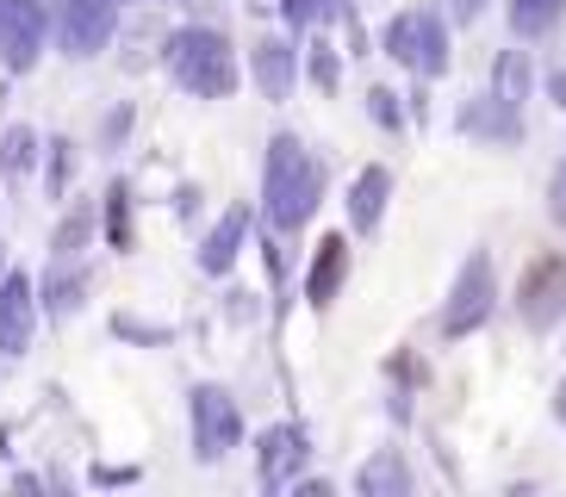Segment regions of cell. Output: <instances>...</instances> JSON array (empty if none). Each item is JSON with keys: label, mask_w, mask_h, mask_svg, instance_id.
<instances>
[{"label": "cell", "mask_w": 566, "mask_h": 497, "mask_svg": "<svg viewBox=\"0 0 566 497\" xmlns=\"http://www.w3.org/2000/svg\"><path fill=\"white\" fill-rule=\"evenodd\" d=\"M324 205V168L293 131H281L262 156V218L274 236L305 231Z\"/></svg>", "instance_id": "obj_1"}, {"label": "cell", "mask_w": 566, "mask_h": 497, "mask_svg": "<svg viewBox=\"0 0 566 497\" xmlns=\"http://www.w3.org/2000/svg\"><path fill=\"white\" fill-rule=\"evenodd\" d=\"M163 63H168V75H175V87L193 94V99H231L237 75H243L231 38L218 32V25H181V32H168Z\"/></svg>", "instance_id": "obj_2"}, {"label": "cell", "mask_w": 566, "mask_h": 497, "mask_svg": "<svg viewBox=\"0 0 566 497\" xmlns=\"http://www.w3.org/2000/svg\"><path fill=\"white\" fill-rule=\"evenodd\" d=\"M380 44L392 63L411 68L417 82H436L449 68V19L436 13V7H405V13H392Z\"/></svg>", "instance_id": "obj_3"}, {"label": "cell", "mask_w": 566, "mask_h": 497, "mask_svg": "<svg viewBox=\"0 0 566 497\" xmlns=\"http://www.w3.org/2000/svg\"><path fill=\"white\" fill-rule=\"evenodd\" d=\"M118 13H125V0H51V38L63 56L87 63V56H101L118 32Z\"/></svg>", "instance_id": "obj_4"}, {"label": "cell", "mask_w": 566, "mask_h": 497, "mask_svg": "<svg viewBox=\"0 0 566 497\" xmlns=\"http://www.w3.org/2000/svg\"><path fill=\"white\" fill-rule=\"evenodd\" d=\"M492 305H499V267H492L485 248H473L461 262V274H454L449 305H442V336H473L492 317Z\"/></svg>", "instance_id": "obj_5"}, {"label": "cell", "mask_w": 566, "mask_h": 497, "mask_svg": "<svg viewBox=\"0 0 566 497\" xmlns=\"http://www.w3.org/2000/svg\"><path fill=\"white\" fill-rule=\"evenodd\" d=\"M187 411H193V454L206 466H218L243 442V404H237L224 385H193L187 392Z\"/></svg>", "instance_id": "obj_6"}, {"label": "cell", "mask_w": 566, "mask_h": 497, "mask_svg": "<svg viewBox=\"0 0 566 497\" xmlns=\"http://www.w3.org/2000/svg\"><path fill=\"white\" fill-rule=\"evenodd\" d=\"M51 38V0H0V68L32 75Z\"/></svg>", "instance_id": "obj_7"}, {"label": "cell", "mask_w": 566, "mask_h": 497, "mask_svg": "<svg viewBox=\"0 0 566 497\" xmlns=\"http://www.w3.org/2000/svg\"><path fill=\"white\" fill-rule=\"evenodd\" d=\"M516 317L530 324V330H554L566 317V255H535L523 267V281H516Z\"/></svg>", "instance_id": "obj_8"}, {"label": "cell", "mask_w": 566, "mask_h": 497, "mask_svg": "<svg viewBox=\"0 0 566 497\" xmlns=\"http://www.w3.org/2000/svg\"><path fill=\"white\" fill-rule=\"evenodd\" d=\"M250 82L262 87V99H293V87H300V44L293 38H274V32H262L250 44Z\"/></svg>", "instance_id": "obj_9"}, {"label": "cell", "mask_w": 566, "mask_h": 497, "mask_svg": "<svg viewBox=\"0 0 566 497\" xmlns=\"http://www.w3.org/2000/svg\"><path fill=\"white\" fill-rule=\"evenodd\" d=\"M38 330V281L32 274H0V355H25Z\"/></svg>", "instance_id": "obj_10"}, {"label": "cell", "mask_w": 566, "mask_h": 497, "mask_svg": "<svg viewBox=\"0 0 566 497\" xmlns=\"http://www.w3.org/2000/svg\"><path fill=\"white\" fill-rule=\"evenodd\" d=\"M312 461V447H305V430L300 423H281V430H262L255 442V466H262V485L268 491H281V485L300 479V466Z\"/></svg>", "instance_id": "obj_11"}, {"label": "cell", "mask_w": 566, "mask_h": 497, "mask_svg": "<svg viewBox=\"0 0 566 497\" xmlns=\"http://www.w3.org/2000/svg\"><path fill=\"white\" fill-rule=\"evenodd\" d=\"M461 131L485 137V144H516L523 137V106H511L504 94H480L461 106Z\"/></svg>", "instance_id": "obj_12"}, {"label": "cell", "mask_w": 566, "mask_h": 497, "mask_svg": "<svg viewBox=\"0 0 566 497\" xmlns=\"http://www.w3.org/2000/svg\"><path fill=\"white\" fill-rule=\"evenodd\" d=\"M343 281H349V243H343V236H324L312 267H305V305H312V311H331Z\"/></svg>", "instance_id": "obj_13"}, {"label": "cell", "mask_w": 566, "mask_h": 497, "mask_svg": "<svg viewBox=\"0 0 566 497\" xmlns=\"http://www.w3.org/2000/svg\"><path fill=\"white\" fill-rule=\"evenodd\" d=\"M243 243H250V205H231L200 243V274H231V262L243 255Z\"/></svg>", "instance_id": "obj_14"}, {"label": "cell", "mask_w": 566, "mask_h": 497, "mask_svg": "<svg viewBox=\"0 0 566 497\" xmlns=\"http://www.w3.org/2000/svg\"><path fill=\"white\" fill-rule=\"evenodd\" d=\"M386 199H392V168H386V162H367L361 175H355V187H349V224H355L361 236L380 231Z\"/></svg>", "instance_id": "obj_15"}, {"label": "cell", "mask_w": 566, "mask_h": 497, "mask_svg": "<svg viewBox=\"0 0 566 497\" xmlns=\"http://www.w3.org/2000/svg\"><path fill=\"white\" fill-rule=\"evenodd\" d=\"M82 293H87V267H75V262H51V274L38 281V311L75 317V311H82Z\"/></svg>", "instance_id": "obj_16"}, {"label": "cell", "mask_w": 566, "mask_h": 497, "mask_svg": "<svg viewBox=\"0 0 566 497\" xmlns=\"http://www.w3.org/2000/svg\"><path fill=\"white\" fill-rule=\"evenodd\" d=\"M94 231H101V205H94V199H82L75 212L56 218V231H51V262H75V255L94 243Z\"/></svg>", "instance_id": "obj_17"}, {"label": "cell", "mask_w": 566, "mask_h": 497, "mask_svg": "<svg viewBox=\"0 0 566 497\" xmlns=\"http://www.w3.org/2000/svg\"><path fill=\"white\" fill-rule=\"evenodd\" d=\"M355 491H367V497H405V491H411V466H405L392 447H380V454L355 473Z\"/></svg>", "instance_id": "obj_18"}, {"label": "cell", "mask_w": 566, "mask_h": 497, "mask_svg": "<svg viewBox=\"0 0 566 497\" xmlns=\"http://www.w3.org/2000/svg\"><path fill=\"white\" fill-rule=\"evenodd\" d=\"M38 156H44V137H38L32 125H7V131H0V175H7V181H25L38 168Z\"/></svg>", "instance_id": "obj_19"}, {"label": "cell", "mask_w": 566, "mask_h": 497, "mask_svg": "<svg viewBox=\"0 0 566 497\" xmlns=\"http://www.w3.org/2000/svg\"><path fill=\"white\" fill-rule=\"evenodd\" d=\"M566 0H511V32L516 38H548L560 25Z\"/></svg>", "instance_id": "obj_20"}, {"label": "cell", "mask_w": 566, "mask_h": 497, "mask_svg": "<svg viewBox=\"0 0 566 497\" xmlns=\"http://www.w3.org/2000/svg\"><path fill=\"white\" fill-rule=\"evenodd\" d=\"M343 7L349 0H281V19L293 32H317V25L331 32V19H343Z\"/></svg>", "instance_id": "obj_21"}, {"label": "cell", "mask_w": 566, "mask_h": 497, "mask_svg": "<svg viewBox=\"0 0 566 497\" xmlns=\"http://www.w3.org/2000/svg\"><path fill=\"white\" fill-rule=\"evenodd\" d=\"M492 94H504L511 106L530 99V56H523V50H504L499 56V68H492Z\"/></svg>", "instance_id": "obj_22"}, {"label": "cell", "mask_w": 566, "mask_h": 497, "mask_svg": "<svg viewBox=\"0 0 566 497\" xmlns=\"http://www.w3.org/2000/svg\"><path fill=\"white\" fill-rule=\"evenodd\" d=\"M106 243L132 248V187H125V181L106 187Z\"/></svg>", "instance_id": "obj_23"}, {"label": "cell", "mask_w": 566, "mask_h": 497, "mask_svg": "<svg viewBox=\"0 0 566 497\" xmlns=\"http://www.w3.org/2000/svg\"><path fill=\"white\" fill-rule=\"evenodd\" d=\"M69 181H75V144H69V137H51V144H44V187H51V199H63Z\"/></svg>", "instance_id": "obj_24"}, {"label": "cell", "mask_w": 566, "mask_h": 497, "mask_svg": "<svg viewBox=\"0 0 566 497\" xmlns=\"http://www.w3.org/2000/svg\"><path fill=\"white\" fill-rule=\"evenodd\" d=\"M305 75H312L317 94H336V82H343V56L331 50V38H317L312 56H305Z\"/></svg>", "instance_id": "obj_25"}, {"label": "cell", "mask_w": 566, "mask_h": 497, "mask_svg": "<svg viewBox=\"0 0 566 497\" xmlns=\"http://www.w3.org/2000/svg\"><path fill=\"white\" fill-rule=\"evenodd\" d=\"M132 125H137L132 99H118L113 113L101 118V131H94V144H101V149H118V144H125V137H132Z\"/></svg>", "instance_id": "obj_26"}, {"label": "cell", "mask_w": 566, "mask_h": 497, "mask_svg": "<svg viewBox=\"0 0 566 497\" xmlns=\"http://www.w3.org/2000/svg\"><path fill=\"white\" fill-rule=\"evenodd\" d=\"M367 113L380 118L386 131H399V94H392V87H374V94H367Z\"/></svg>", "instance_id": "obj_27"}, {"label": "cell", "mask_w": 566, "mask_h": 497, "mask_svg": "<svg viewBox=\"0 0 566 497\" xmlns=\"http://www.w3.org/2000/svg\"><path fill=\"white\" fill-rule=\"evenodd\" d=\"M548 218L566 231V156H560V168H554V181H548Z\"/></svg>", "instance_id": "obj_28"}, {"label": "cell", "mask_w": 566, "mask_h": 497, "mask_svg": "<svg viewBox=\"0 0 566 497\" xmlns=\"http://www.w3.org/2000/svg\"><path fill=\"white\" fill-rule=\"evenodd\" d=\"M118 336H132V342H168V330H156V324H137V317H113Z\"/></svg>", "instance_id": "obj_29"}, {"label": "cell", "mask_w": 566, "mask_h": 497, "mask_svg": "<svg viewBox=\"0 0 566 497\" xmlns=\"http://www.w3.org/2000/svg\"><path fill=\"white\" fill-rule=\"evenodd\" d=\"M94 479H101V485H132V479H137V466H101Z\"/></svg>", "instance_id": "obj_30"}, {"label": "cell", "mask_w": 566, "mask_h": 497, "mask_svg": "<svg viewBox=\"0 0 566 497\" xmlns=\"http://www.w3.org/2000/svg\"><path fill=\"white\" fill-rule=\"evenodd\" d=\"M485 7H492V0H454V19H467V25H473V19L485 13Z\"/></svg>", "instance_id": "obj_31"}, {"label": "cell", "mask_w": 566, "mask_h": 497, "mask_svg": "<svg viewBox=\"0 0 566 497\" xmlns=\"http://www.w3.org/2000/svg\"><path fill=\"white\" fill-rule=\"evenodd\" d=\"M548 94H554V106L566 113V68H554V75H548Z\"/></svg>", "instance_id": "obj_32"}, {"label": "cell", "mask_w": 566, "mask_h": 497, "mask_svg": "<svg viewBox=\"0 0 566 497\" xmlns=\"http://www.w3.org/2000/svg\"><path fill=\"white\" fill-rule=\"evenodd\" d=\"M554 416L566 423V380H560V392H554Z\"/></svg>", "instance_id": "obj_33"}, {"label": "cell", "mask_w": 566, "mask_h": 497, "mask_svg": "<svg viewBox=\"0 0 566 497\" xmlns=\"http://www.w3.org/2000/svg\"><path fill=\"white\" fill-rule=\"evenodd\" d=\"M0 454H7V430H0Z\"/></svg>", "instance_id": "obj_34"}, {"label": "cell", "mask_w": 566, "mask_h": 497, "mask_svg": "<svg viewBox=\"0 0 566 497\" xmlns=\"http://www.w3.org/2000/svg\"><path fill=\"white\" fill-rule=\"evenodd\" d=\"M187 7H206V0H187Z\"/></svg>", "instance_id": "obj_35"}, {"label": "cell", "mask_w": 566, "mask_h": 497, "mask_svg": "<svg viewBox=\"0 0 566 497\" xmlns=\"http://www.w3.org/2000/svg\"><path fill=\"white\" fill-rule=\"evenodd\" d=\"M0 262H7V255H0ZM0 274H7V267H0Z\"/></svg>", "instance_id": "obj_36"}]
</instances>
